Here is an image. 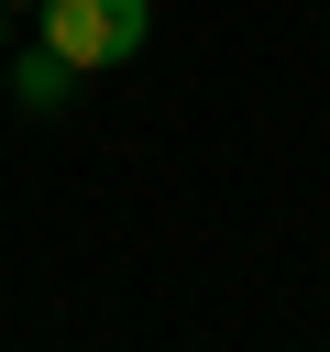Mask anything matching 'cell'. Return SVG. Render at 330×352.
Listing matches in <instances>:
<instances>
[{
	"instance_id": "6da1fadb",
	"label": "cell",
	"mask_w": 330,
	"mask_h": 352,
	"mask_svg": "<svg viewBox=\"0 0 330 352\" xmlns=\"http://www.w3.org/2000/svg\"><path fill=\"white\" fill-rule=\"evenodd\" d=\"M33 11H44V44H55L77 77L132 66V55H143V33H154V0H33Z\"/></svg>"
},
{
	"instance_id": "7a4b0ae2",
	"label": "cell",
	"mask_w": 330,
	"mask_h": 352,
	"mask_svg": "<svg viewBox=\"0 0 330 352\" xmlns=\"http://www.w3.org/2000/svg\"><path fill=\"white\" fill-rule=\"evenodd\" d=\"M66 99H77V66H66L55 44H22V55H11V110H33V121H55Z\"/></svg>"
},
{
	"instance_id": "3957f363",
	"label": "cell",
	"mask_w": 330,
	"mask_h": 352,
	"mask_svg": "<svg viewBox=\"0 0 330 352\" xmlns=\"http://www.w3.org/2000/svg\"><path fill=\"white\" fill-rule=\"evenodd\" d=\"M0 11H33V0H0Z\"/></svg>"
},
{
	"instance_id": "277c9868",
	"label": "cell",
	"mask_w": 330,
	"mask_h": 352,
	"mask_svg": "<svg viewBox=\"0 0 330 352\" xmlns=\"http://www.w3.org/2000/svg\"><path fill=\"white\" fill-rule=\"evenodd\" d=\"M0 33H11V11H0Z\"/></svg>"
}]
</instances>
